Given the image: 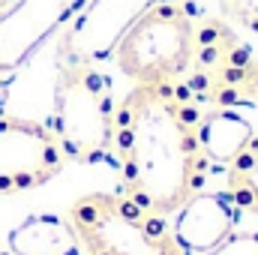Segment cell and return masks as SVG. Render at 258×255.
Returning a JSON list of instances; mask_svg holds the SVG:
<instances>
[{"label": "cell", "mask_w": 258, "mask_h": 255, "mask_svg": "<svg viewBox=\"0 0 258 255\" xmlns=\"http://www.w3.org/2000/svg\"><path fill=\"white\" fill-rule=\"evenodd\" d=\"M207 255H258V231H231Z\"/></svg>", "instance_id": "cell-11"}, {"label": "cell", "mask_w": 258, "mask_h": 255, "mask_svg": "<svg viewBox=\"0 0 258 255\" xmlns=\"http://www.w3.org/2000/svg\"><path fill=\"white\" fill-rule=\"evenodd\" d=\"M225 15H231L237 24L258 30V0H222Z\"/></svg>", "instance_id": "cell-12"}, {"label": "cell", "mask_w": 258, "mask_h": 255, "mask_svg": "<svg viewBox=\"0 0 258 255\" xmlns=\"http://www.w3.org/2000/svg\"><path fill=\"white\" fill-rule=\"evenodd\" d=\"M186 93L171 84H135L117 108L114 147L123 174V198L144 216L177 213L204 183L201 153Z\"/></svg>", "instance_id": "cell-1"}, {"label": "cell", "mask_w": 258, "mask_h": 255, "mask_svg": "<svg viewBox=\"0 0 258 255\" xmlns=\"http://www.w3.org/2000/svg\"><path fill=\"white\" fill-rule=\"evenodd\" d=\"M0 255H12V252H0Z\"/></svg>", "instance_id": "cell-14"}, {"label": "cell", "mask_w": 258, "mask_h": 255, "mask_svg": "<svg viewBox=\"0 0 258 255\" xmlns=\"http://www.w3.org/2000/svg\"><path fill=\"white\" fill-rule=\"evenodd\" d=\"M6 243L12 255H84L69 219L51 213L24 219L18 228L9 231Z\"/></svg>", "instance_id": "cell-8"}, {"label": "cell", "mask_w": 258, "mask_h": 255, "mask_svg": "<svg viewBox=\"0 0 258 255\" xmlns=\"http://www.w3.org/2000/svg\"><path fill=\"white\" fill-rule=\"evenodd\" d=\"M228 198L237 204V210L258 213V135L249 138V144L228 162Z\"/></svg>", "instance_id": "cell-10"}, {"label": "cell", "mask_w": 258, "mask_h": 255, "mask_svg": "<svg viewBox=\"0 0 258 255\" xmlns=\"http://www.w3.org/2000/svg\"><path fill=\"white\" fill-rule=\"evenodd\" d=\"M114 93L108 75L84 60H60L51 132L66 159L93 162L114 147Z\"/></svg>", "instance_id": "cell-3"}, {"label": "cell", "mask_w": 258, "mask_h": 255, "mask_svg": "<svg viewBox=\"0 0 258 255\" xmlns=\"http://www.w3.org/2000/svg\"><path fill=\"white\" fill-rule=\"evenodd\" d=\"M90 0H18L0 15V72H15Z\"/></svg>", "instance_id": "cell-6"}, {"label": "cell", "mask_w": 258, "mask_h": 255, "mask_svg": "<svg viewBox=\"0 0 258 255\" xmlns=\"http://www.w3.org/2000/svg\"><path fill=\"white\" fill-rule=\"evenodd\" d=\"M195 135H198V144H201V153L213 162H231L246 144L249 138L255 135L249 120L240 117L237 111H207L198 126H195Z\"/></svg>", "instance_id": "cell-9"}, {"label": "cell", "mask_w": 258, "mask_h": 255, "mask_svg": "<svg viewBox=\"0 0 258 255\" xmlns=\"http://www.w3.org/2000/svg\"><path fill=\"white\" fill-rule=\"evenodd\" d=\"M66 156L54 132L21 117H0V195L36 189L57 177Z\"/></svg>", "instance_id": "cell-5"}, {"label": "cell", "mask_w": 258, "mask_h": 255, "mask_svg": "<svg viewBox=\"0 0 258 255\" xmlns=\"http://www.w3.org/2000/svg\"><path fill=\"white\" fill-rule=\"evenodd\" d=\"M234 222H237V204L228 195L198 189L177 210L174 240L186 255H207L234 231Z\"/></svg>", "instance_id": "cell-7"}, {"label": "cell", "mask_w": 258, "mask_h": 255, "mask_svg": "<svg viewBox=\"0 0 258 255\" xmlns=\"http://www.w3.org/2000/svg\"><path fill=\"white\" fill-rule=\"evenodd\" d=\"M15 3H18V0H0V15H3V12H6V9H12V6H15Z\"/></svg>", "instance_id": "cell-13"}, {"label": "cell", "mask_w": 258, "mask_h": 255, "mask_svg": "<svg viewBox=\"0 0 258 255\" xmlns=\"http://www.w3.org/2000/svg\"><path fill=\"white\" fill-rule=\"evenodd\" d=\"M66 219L84 255H186L162 219L144 216L123 195H81Z\"/></svg>", "instance_id": "cell-4"}, {"label": "cell", "mask_w": 258, "mask_h": 255, "mask_svg": "<svg viewBox=\"0 0 258 255\" xmlns=\"http://www.w3.org/2000/svg\"><path fill=\"white\" fill-rule=\"evenodd\" d=\"M201 36L183 3L162 0L138 12L111 48L117 69L135 84H171L198 63Z\"/></svg>", "instance_id": "cell-2"}]
</instances>
